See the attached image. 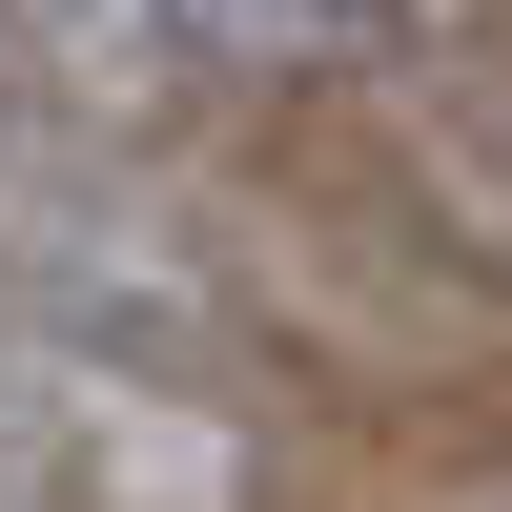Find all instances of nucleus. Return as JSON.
<instances>
[{
  "label": "nucleus",
  "mask_w": 512,
  "mask_h": 512,
  "mask_svg": "<svg viewBox=\"0 0 512 512\" xmlns=\"http://www.w3.org/2000/svg\"><path fill=\"white\" fill-rule=\"evenodd\" d=\"M21 512H287V472L205 369L21 349Z\"/></svg>",
  "instance_id": "f257e3e1"
},
{
  "label": "nucleus",
  "mask_w": 512,
  "mask_h": 512,
  "mask_svg": "<svg viewBox=\"0 0 512 512\" xmlns=\"http://www.w3.org/2000/svg\"><path fill=\"white\" fill-rule=\"evenodd\" d=\"M144 41L185 82H328L390 41V0H144Z\"/></svg>",
  "instance_id": "f03ea898"
},
{
  "label": "nucleus",
  "mask_w": 512,
  "mask_h": 512,
  "mask_svg": "<svg viewBox=\"0 0 512 512\" xmlns=\"http://www.w3.org/2000/svg\"><path fill=\"white\" fill-rule=\"evenodd\" d=\"M0 512H21V349H0Z\"/></svg>",
  "instance_id": "7ed1b4c3"
},
{
  "label": "nucleus",
  "mask_w": 512,
  "mask_h": 512,
  "mask_svg": "<svg viewBox=\"0 0 512 512\" xmlns=\"http://www.w3.org/2000/svg\"><path fill=\"white\" fill-rule=\"evenodd\" d=\"M0 82H21V62H0Z\"/></svg>",
  "instance_id": "20e7f679"
}]
</instances>
